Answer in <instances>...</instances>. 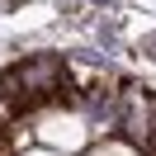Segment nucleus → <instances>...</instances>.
<instances>
[{"instance_id": "f257e3e1", "label": "nucleus", "mask_w": 156, "mask_h": 156, "mask_svg": "<svg viewBox=\"0 0 156 156\" xmlns=\"http://www.w3.org/2000/svg\"><path fill=\"white\" fill-rule=\"evenodd\" d=\"M95 156H142V151L123 137H104V142H95Z\"/></svg>"}, {"instance_id": "f03ea898", "label": "nucleus", "mask_w": 156, "mask_h": 156, "mask_svg": "<svg viewBox=\"0 0 156 156\" xmlns=\"http://www.w3.org/2000/svg\"><path fill=\"white\" fill-rule=\"evenodd\" d=\"M142 48H147V57H156V33H147V38H142ZM142 48H137V52H142Z\"/></svg>"}, {"instance_id": "7ed1b4c3", "label": "nucleus", "mask_w": 156, "mask_h": 156, "mask_svg": "<svg viewBox=\"0 0 156 156\" xmlns=\"http://www.w3.org/2000/svg\"><path fill=\"white\" fill-rule=\"evenodd\" d=\"M95 5H114V0H95Z\"/></svg>"}]
</instances>
